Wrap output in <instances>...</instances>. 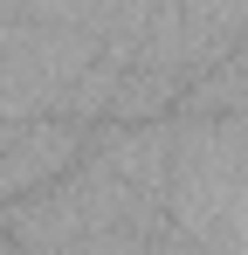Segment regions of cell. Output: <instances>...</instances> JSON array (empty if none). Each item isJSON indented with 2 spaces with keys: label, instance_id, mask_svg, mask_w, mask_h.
<instances>
[{
  "label": "cell",
  "instance_id": "6da1fadb",
  "mask_svg": "<svg viewBox=\"0 0 248 255\" xmlns=\"http://www.w3.org/2000/svg\"><path fill=\"white\" fill-rule=\"evenodd\" d=\"M83 145H90V125H69V118H0V207L55 186L83 159Z\"/></svg>",
  "mask_w": 248,
  "mask_h": 255
}]
</instances>
